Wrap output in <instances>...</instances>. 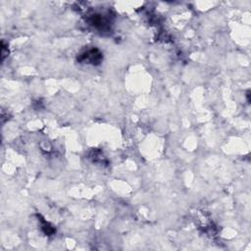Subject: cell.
Returning <instances> with one entry per match:
<instances>
[{"instance_id":"1","label":"cell","mask_w":251,"mask_h":251,"mask_svg":"<svg viewBox=\"0 0 251 251\" xmlns=\"http://www.w3.org/2000/svg\"><path fill=\"white\" fill-rule=\"evenodd\" d=\"M102 59H103L102 53L96 48L87 49L86 51L80 53L77 57V61L85 64H92V65L100 64Z\"/></svg>"}]
</instances>
